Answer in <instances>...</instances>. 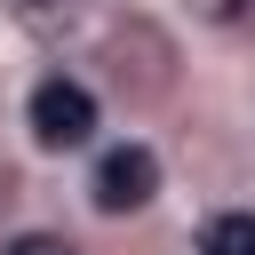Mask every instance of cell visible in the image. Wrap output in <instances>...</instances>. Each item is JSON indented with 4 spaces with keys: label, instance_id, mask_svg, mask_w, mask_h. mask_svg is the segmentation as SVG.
<instances>
[{
    "label": "cell",
    "instance_id": "cell-4",
    "mask_svg": "<svg viewBox=\"0 0 255 255\" xmlns=\"http://www.w3.org/2000/svg\"><path fill=\"white\" fill-rule=\"evenodd\" d=\"M16 16H24L32 32H56V24H72V16H80V0H16Z\"/></svg>",
    "mask_w": 255,
    "mask_h": 255
},
{
    "label": "cell",
    "instance_id": "cell-1",
    "mask_svg": "<svg viewBox=\"0 0 255 255\" xmlns=\"http://www.w3.org/2000/svg\"><path fill=\"white\" fill-rule=\"evenodd\" d=\"M88 135H96V96H88L80 80L48 72V80L32 88V143H40V151H80Z\"/></svg>",
    "mask_w": 255,
    "mask_h": 255
},
{
    "label": "cell",
    "instance_id": "cell-5",
    "mask_svg": "<svg viewBox=\"0 0 255 255\" xmlns=\"http://www.w3.org/2000/svg\"><path fill=\"white\" fill-rule=\"evenodd\" d=\"M207 16L223 32H239V40H255V0H207Z\"/></svg>",
    "mask_w": 255,
    "mask_h": 255
},
{
    "label": "cell",
    "instance_id": "cell-6",
    "mask_svg": "<svg viewBox=\"0 0 255 255\" xmlns=\"http://www.w3.org/2000/svg\"><path fill=\"white\" fill-rule=\"evenodd\" d=\"M8 255H80V247H72V239H56V231H32V239H16Z\"/></svg>",
    "mask_w": 255,
    "mask_h": 255
},
{
    "label": "cell",
    "instance_id": "cell-3",
    "mask_svg": "<svg viewBox=\"0 0 255 255\" xmlns=\"http://www.w3.org/2000/svg\"><path fill=\"white\" fill-rule=\"evenodd\" d=\"M199 255H255V215H215Z\"/></svg>",
    "mask_w": 255,
    "mask_h": 255
},
{
    "label": "cell",
    "instance_id": "cell-2",
    "mask_svg": "<svg viewBox=\"0 0 255 255\" xmlns=\"http://www.w3.org/2000/svg\"><path fill=\"white\" fill-rule=\"evenodd\" d=\"M151 191H159V159H151V143H112V151L96 159V175H88L96 215H135Z\"/></svg>",
    "mask_w": 255,
    "mask_h": 255
}]
</instances>
